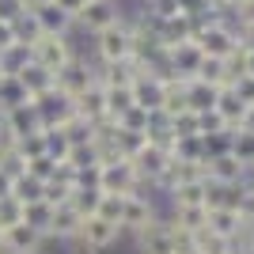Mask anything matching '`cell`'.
<instances>
[{"mask_svg":"<svg viewBox=\"0 0 254 254\" xmlns=\"http://www.w3.org/2000/svg\"><path fill=\"white\" fill-rule=\"evenodd\" d=\"M205 50L220 57V53L232 50V42H228V34H224V31H212V34H205Z\"/></svg>","mask_w":254,"mask_h":254,"instance_id":"obj_2","label":"cell"},{"mask_svg":"<svg viewBox=\"0 0 254 254\" xmlns=\"http://www.w3.org/2000/svg\"><path fill=\"white\" fill-rule=\"evenodd\" d=\"M103 53H106V57H126V53H129V34L118 31L114 23H110V27L103 31Z\"/></svg>","mask_w":254,"mask_h":254,"instance_id":"obj_1","label":"cell"}]
</instances>
